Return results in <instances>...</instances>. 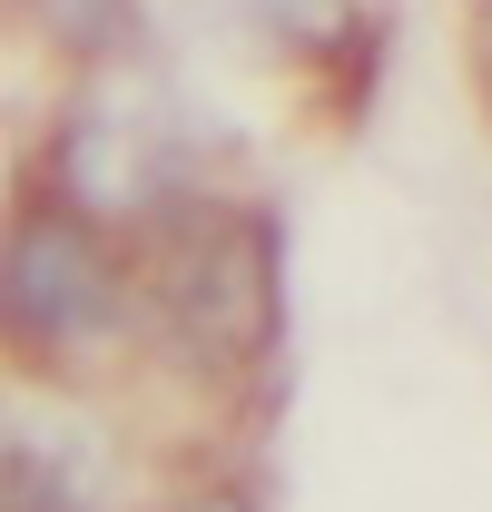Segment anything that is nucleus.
<instances>
[{"instance_id":"nucleus-1","label":"nucleus","mask_w":492,"mask_h":512,"mask_svg":"<svg viewBox=\"0 0 492 512\" xmlns=\"http://www.w3.org/2000/svg\"><path fill=\"white\" fill-rule=\"evenodd\" d=\"M128 325H148V296L109 227L69 197H30L0 227V345L30 365H79L128 345Z\"/></svg>"},{"instance_id":"nucleus-2","label":"nucleus","mask_w":492,"mask_h":512,"mask_svg":"<svg viewBox=\"0 0 492 512\" xmlns=\"http://www.w3.org/2000/svg\"><path fill=\"white\" fill-rule=\"evenodd\" d=\"M187 512H256L246 493H207V503H187Z\"/></svg>"}]
</instances>
